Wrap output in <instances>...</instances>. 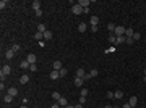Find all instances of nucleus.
<instances>
[{
    "mask_svg": "<svg viewBox=\"0 0 146 108\" xmlns=\"http://www.w3.org/2000/svg\"><path fill=\"white\" fill-rule=\"evenodd\" d=\"M125 32H127V27L115 26V31H114V34H115V36H125Z\"/></svg>",
    "mask_w": 146,
    "mask_h": 108,
    "instance_id": "obj_1",
    "label": "nucleus"
},
{
    "mask_svg": "<svg viewBox=\"0 0 146 108\" xmlns=\"http://www.w3.org/2000/svg\"><path fill=\"white\" fill-rule=\"evenodd\" d=\"M72 13H73V15H81V13H83V8L78 5V3H76V5H73V7H72Z\"/></svg>",
    "mask_w": 146,
    "mask_h": 108,
    "instance_id": "obj_2",
    "label": "nucleus"
},
{
    "mask_svg": "<svg viewBox=\"0 0 146 108\" xmlns=\"http://www.w3.org/2000/svg\"><path fill=\"white\" fill-rule=\"evenodd\" d=\"M36 60H37V56H36L34 53H29V55L26 56V61H28L29 65H34V63H36Z\"/></svg>",
    "mask_w": 146,
    "mask_h": 108,
    "instance_id": "obj_3",
    "label": "nucleus"
},
{
    "mask_svg": "<svg viewBox=\"0 0 146 108\" xmlns=\"http://www.w3.org/2000/svg\"><path fill=\"white\" fill-rule=\"evenodd\" d=\"M52 68H54V71H60L63 66H62V61L60 60H55L54 61V65H52Z\"/></svg>",
    "mask_w": 146,
    "mask_h": 108,
    "instance_id": "obj_4",
    "label": "nucleus"
},
{
    "mask_svg": "<svg viewBox=\"0 0 146 108\" xmlns=\"http://www.w3.org/2000/svg\"><path fill=\"white\" fill-rule=\"evenodd\" d=\"M78 5H80V7H81V8L84 10V8H89L91 2H89V0H80V2H78Z\"/></svg>",
    "mask_w": 146,
    "mask_h": 108,
    "instance_id": "obj_5",
    "label": "nucleus"
},
{
    "mask_svg": "<svg viewBox=\"0 0 146 108\" xmlns=\"http://www.w3.org/2000/svg\"><path fill=\"white\" fill-rule=\"evenodd\" d=\"M128 103H130V107H131V108H135V107L138 105V99L135 97V95H131V97H130V100H128Z\"/></svg>",
    "mask_w": 146,
    "mask_h": 108,
    "instance_id": "obj_6",
    "label": "nucleus"
},
{
    "mask_svg": "<svg viewBox=\"0 0 146 108\" xmlns=\"http://www.w3.org/2000/svg\"><path fill=\"white\" fill-rule=\"evenodd\" d=\"M0 73H3V74H7V76H8L10 73H11V68H10V65H3V66H2V69H0Z\"/></svg>",
    "mask_w": 146,
    "mask_h": 108,
    "instance_id": "obj_7",
    "label": "nucleus"
},
{
    "mask_svg": "<svg viewBox=\"0 0 146 108\" xmlns=\"http://www.w3.org/2000/svg\"><path fill=\"white\" fill-rule=\"evenodd\" d=\"M125 42H127V37H125V36H117V40H115V45L125 44Z\"/></svg>",
    "mask_w": 146,
    "mask_h": 108,
    "instance_id": "obj_8",
    "label": "nucleus"
},
{
    "mask_svg": "<svg viewBox=\"0 0 146 108\" xmlns=\"http://www.w3.org/2000/svg\"><path fill=\"white\" fill-rule=\"evenodd\" d=\"M31 7H33V10H34V11L41 10V2H39V0H34V2L31 3Z\"/></svg>",
    "mask_w": 146,
    "mask_h": 108,
    "instance_id": "obj_9",
    "label": "nucleus"
},
{
    "mask_svg": "<svg viewBox=\"0 0 146 108\" xmlns=\"http://www.w3.org/2000/svg\"><path fill=\"white\" fill-rule=\"evenodd\" d=\"M89 24H91V26H97V24H99V18H97V16H91V18H89Z\"/></svg>",
    "mask_w": 146,
    "mask_h": 108,
    "instance_id": "obj_10",
    "label": "nucleus"
},
{
    "mask_svg": "<svg viewBox=\"0 0 146 108\" xmlns=\"http://www.w3.org/2000/svg\"><path fill=\"white\" fill-rule=\"evenodd\" d=\"M5 58H7V60H11V58H15V52H13L11 48H10V50H7V52H5Z\"/></svg>",
    "mask_w": 146,
    "mask_h": 108,
    "instance_id": "obj_11",
    "label": "nucleus"
},
{
    "mask_svg": "<svg viewBox=\"0 0 146 108\" xmlns=\"http://www.w3.org/2000/svg\"><path fill=\"white\" fill-rule=\"evenodd\" d=\"M49 78H50L52 81H57V79L60 78V73H58V71H52V73H50V76H49Z\"/></svg>",
    "mask_w": 146,
    "mask_h": 108,
    "instance_id": "obj_12",
    "label": "nucleus"
},
{
    "mask_svg": "<svg viewBox=\"0 0 146 108\" xmlns=\"http://www.w3.org/2000/svg\"><path fill=\"white\" fill-rule=\"evenodd\" d=\"M8 95L16 97V95H18V89H16V87H10V89H8Z\"/></svg>",
    "mask_w": 146,
    "mask_h": 108,
    "instance_id": "obj_13",
    "label": "nucleus"
},
{
    "mask_svg": "<svg viewBox=\"0 0 146 108\" xmlns=\"http://www.w3.org/2000/svg\"><path fill=\"white\" fill-rule=\"evenodd\" d=\"M84 76H86V71H84V69H81V68H78V69H76V78H84Z\"/></svg>",
    "mask_w": 146,
    "mask_h": 108,
    "instance_id": "obj_14",
    "label": "nucleus"
},
{
    "mask_svg": "<svg viewBox=\"0 0 146 108\" xmlns=\"http://www.w3.org/2000/svg\"><path fill=\"white\" fill-rule=\"evenodd\" d=\"M19 82H21V84H28V82H29V76H28V74H23V76L19 78Z\"/></svg>",
    "mask_w": 146,
    "mask_h": 108,
    "instance_id": "obj_15",
    "label": "nucleus"
},
{
    "mask_svg": "<svg viewBox=\"0 0 146 108\" xmlns=\"http://www.w3.org/2000/svg\"><path fill=\"white\" fill-rule=\"evenodd\" d=\"M46 31H47V29H46V24H42V23H39V24H37V32H42V34H44Z\"/></svg>",
    "mask_w": 146,
    "mask_h": 108,
    "instance_id": "obj_16",
    "label": "nucleus"
},
{
    "mask_svg": "<svg viewBox=\"0 0 146 108\" xmlns=\"http://www.w3.org/2000/svg\"><path fill=\"white\" fill-rule=\"evenodd\" d=\"M83 84H84V81H83L81 78H75V86L76 87H81Z\"/></svg>",
    "mask_w": 146,
    "mask_h": 108,
    "instance_id": "obj_17",
    "label": "nucleus"
},
{
    "mask_svg": "<svg viewBox=\"0 0 146 108\" xmlns=\"http://www.w3.org/2000/svg\"><path fill=\"white\" fill-rule=\"evenodd\" d=\"M57 103H58L60 107H67V105H68V102H67V99H65V97H60V100H58Z\"/></svg>",
    "mask_w": 146,
    "mask_h": 108,
    "instance_id": "obj_18",
    "label": "nucleus"
},
{
    "mask_svg": "<svg viewBox=\"0 0 146 108\" xmlns=\"http://www.w3.org/2000/svg\"><path fill=\"white\" fill-rule=\"evenodd\" d=\"M86 29H88V24H86V23H80V24H78V31H81V32H84Z\"/></svg>",
    "mask_w": 146,
    "mask_h": 108,
    "instance_id": "obj_19",
    "label": "nucleus"
},
{
    "mask_svg": "<svg viewBox=\"0 0 146 108\" xmlns=\"http://www.w3.org/2000/svg\"><path fill=\"white\" fill-rule=\"evenodd\" d=\"M133 34H135V31H133L131 27H127V32H125V37H133Z\"/></svg>",
    "mask_w": 146,
    "mask_h": 108,
    "instance_id": "obj_20",
    "label": "nucleus"
},
{
    "mask_svg": "<svg viewBox=\"0 0 146 108\" xmlns=\"http://www.w3.org/2000/svg\"><path fill=\"white\" fill-rule=\"evenodd\" d=\"M19 66H21V69H29V63H28L26 60H23V61L19 63Z\"/></svg>",
    "mask_w": 146,
    "mask_h": 108,
    "instance_id": "obj_21",
    "label": "nucleus"
},
{
    "mask_svg": "<svg viewBox=\"0 0 146 108\" xmlns=\"http://www.w3.org/2000/svg\"><path fill=\"white\" fill-rule=\"evenodd\" d=\"M15 99V97H11V95H8V94H7V95H3V102H5V103H11V100Z\"/></svg>",
    "mask_w": 146,
    "mask_h": 108,
    "instance_id": "obj_22",
    "label": "nucleus"
},
{
    "mask_svg": "<svg viewBox=\"0 0 146 108\" xmlns=\"http://www.w3.org/2000/svg\"><path fill=\"white\" fill-rule=\"evenodd\" d=\"M115 40H117V36H115L114 32H110V36H109V42H110V44H115Z\"/></svg>",
    "mask_w": 146,
    "mask_h": 108,
    "instance_id": "obj_23",
    "label": "nucleus"
},
{
    "mask_svg": "<svg viewBox=\"0 0 146 108\" xmlns=\"http://www.w3.org/2000/svg\"><path fill=\"white\" fill-rule=\"evenodd\" d=\"M122 97H123V92H122V90L114 92V99H122Z\"/></svg>",
    "mask_w": 146,
    "mask_h": 108,
    "instance_id": "obj_24",
    "label": "nucleus"
},
{
    "mask_svg": "<svg viewBox=\"0 0 146 108\" xmlns=\"http://www.w3.org/2000/svg\"><path fill=\"white\" fill-rule=\"evenodd\" d=\"M11 50H13V52H15V53H18L19 50H21V47H19L18 44H13V45H11Z\"/></svg>",
    "mask_w": 146,
    "mask_h": 108,
    "instance_id": "obj_25",
    "label": "nucleus"
},
{
    "mask_svg": "<svg viewBox=\"0 0 146 108\" xmlns=\"http://www.w3.org/2000/svg\"><path fill=\"white\" fill-rule=\"evenodd\" d=\"M60 97H62V95H60L58 92H52V99H54L55 102H58V100H60Z\"/></svg>",
    "mask_w": 146,
    "mask_h": 108,
    "instance_id": "obj_26",
    "label": "nucleus"
},
{
    "mask_svg": "<svg viewBox=\"0 0 146 108\" xmlns=\"http://www.w3.org/2000/svg\"><path fill=\"white\" fill-rule=\"evenodd\" d=\"M44 39H46V40H50V39H52V32H50V31H46V32H44Z\"/></svg>",
    "mask_w": 146,
    "mask_h": 108,
    "instance_id": "obj_27",
    "label": "nucleus"
},
{
    "mask_svg": "<svg viewBox=\"0 0 146 108\" xmlns=\"http://www.w3.org/2000/svg\"><path fill=\"white\" fill-rule=\"evenodd\" d=\"M42 37H44V34H42V32H36V34H34V39H36V40H39V42L42 40Z\"/></svg>",
    "mask_w": 146,
    "mask_h": 108,
    "instance_id": "obj_28",
    "label": "nucleus"
},
{
    "mask_svg": "<svg viewBox=\"0 0 146 108\" xmlns=\"http://www.w3.org/2000/svg\"><path fill=\"white\" fill-rule=\"evenodd\" d=\"M7 5H8V2H7V0H2V2H0V10L7 8Z\"/></svg>",
    "mask_w": 146,
    "mask_h": 108,
    "instance_id": "obj_29",
    "label": "nucleus"
},
{
    "mask_svg": "<svg viewBox=\"0 0 146 108\" xmlns=\"http://www.w3.org/2000/svg\"><path fill=\"white\" fill-rule=\"evenodd\" d=\"M107 29H109L110 32H114V31H115V24H114V23H109V24H107Z\"/></svg>",
    "mask_w": 146,
    "mask_h": 108,
    "instance_id": "obj_30",
    "label": "nucleus"
},
{
    "mask_svg": "<svg viewBox=\"0 0 146 108\" xmlns=\"http://www.w3.org/2000/svg\"><path fill=\"white\" fill-rule=\"evenodd\" d=\"M115 52V45H112V47H109V48H106V53H114Z\"/></svg>",
    "mask_w": 146,
    "mask_h": 108,
    "instance_id": "obj_31",
    "label": "nucleus"
},
{
    "mask_svg": "<svg viewBox=\"0 0 146 108\" xmlns=\"http://www.w3.org/2000/svg\"><path fill=\"white\" fill-rule=\"evenodd\" d=\"M89 74H91V78H96V76L99 74V71H97V69H91V71H89Z\"/></svg>",
    "mask_w": 146,
    "mask_h": 108,
    "instance_id": "obj_32",
    "label": "nucleus"
},
{
    "mask_svg": "<svg viewBox=\"0 0 146 108\" xmlns=\"http://www.w3.org/2000/svg\"><path fill=\"white\" fill-rule=\"evenodd\" d=\"M29 71H33V73L37 71V65L36 63H34V65H29Z\"/></svg>",
    "mask_w": 146,
    "mask_h": 108,
    "instance_id": "obj_33",
    "label": "nucleus"
},
{
    "mask_svg": "<svg viewBox=\"0 0 146 108\" xmlns=\"http://www.w3.org/2000/svg\"><path fill=\"white\" fill-rule=\"evenodd\" d=\"M140 39H141V34H140V32H135V34H133V40H140Z\"/></svg>",
    "mask_w": 146,
    "mask_h": 108,
    "instance_id": "obj_34",
    "label": "nucleus"
},
{
    "mask_svg": "<svg viewBox=\"0 0 146 108\" xmlns=\"http://www.w3.org/2000/svg\"><path fill=\"white\" fill-rule=\"evenodd\" d=\"M58 73H60V78H65V76H67V69H65V68H62Z\"/></svg>",
    "mask_w": 146,
    "mask_h": 108,
    "instance_id": "obj_35",
    "label": "nucleus"
},
{
    "mask_svg": "<svg viewBox=\"0 0 146 108\" xmlns=\"http://www.w3.org/2000/svg\"><path fill=\"white\" fill-rule=\"evenodd\" d=\"M88 95V89H81V94H80V97H86Z\"/></svg>",
    "mask_w": 146,
    "mask_h": 108,
    "instance_id": "obj_36",
    "label": "nucleus"
},
{
    "mask_svg": "<svg viewBox=\"0 0 146 108\" xmlns=\"http://www.w3.org/2000/svg\"><path fill=\"white\" fill-rule=\"evenodd\" d=\"M5 79H7V74H3V73H0V81L5 82Z\"/></svg>",
    "mask_w": 146,
    "mask_h": 108,
    "instance_id": "obj_37",
    "label": "nucleus"
},
{
    "mask_svg": "<svg viewBox=\"0 0 146 108\" xmlns=\"http://www.w3.org/2000/svg\"><path fill=\"white\" fill-rule=\"evenodd\" d=\"M125 44L131 45V44H133V37H127V42H125Z\"/></svg>",
    "mask_w": 146,
    "mask_h": 108,
    "instance_id": "obj_38",
    "label": "nucleus"
},
{
    "mask_svg": "<svg viewBox=\"0 0 146 108\" xmlns=\"http://www.w3.org/2000/svg\"><path fill=\"white\" fill-rule=\"evenodd\" d=\"M89 79H91V74H89V73H86V76L83 78V81H89Z\"/></svg>",
    "mask_w": 146,
    "mask_h": 108,
    "instance_id": "obj_39",
    "label": "nucleus"
},
{
    "mask_svg": "<svg viewBox=\"0 0 146 108\" xmlns=\"http://www.w3.org/2000/svg\"><path fill=\"white\" fill-rule=\"evenodd\" d=\"M107 99H114V92H110V90H107Z\"/></svg>",
    "mask_w": 146,
    "mask_h": 108,
    "instance_id": "obj_40",
    "label": "nucleus"
},
{
    "mask_svg": "<svg viewBox=\"0 0 146 108\" xmlns=\"http://www.w3.org/2000/svg\"><path fill=\"white\" fill-rule=\"evenodd\" d=\"M80 103L84 105V103H86V97H80Z\"/></svg>",
    "mask_w": 146,
    "mask_h": 108,
    "instance_id": "obj_41",
    "label": "nucleus"
},
{
    "mask_svg": "<svg viewBox=\"0 0 146 108\" xmlns=\"http://www.w3.org/2000/svg\"><path fill=\"white\" fill-rule=\"evenodd\" d=\"M37 45H39L41 48H44V45H46V44H44V40H41V42H37Z\"/></svg>",
    "mask_w": 146,
    "mask_h": 108,
    "instance_id": "obj_42",
    "label": "nucleus"
},
{
    "mask_svg": "<svg viewBox=\"0 0 146 108\" xmlns=\"http://www.w3.org/2000/svg\"><path fill=\"white\" fill-rule=\"evenodd\" d=\"M36 16H42V10H37V11H36Z\"/></svg>",
    "mask_w": 146,
    "mask_h": 108,
    "instance_id": "obj_43",
    "label": "nucleus"
},
{
    "mask_svg": "<svg viewBox=\"0 0 146 108\" xmlns=\"http://www.w3.org/2000/svg\"><path fill=\"white\" fill-rule=\"evenodd\" d=\"M0 90H5V82H0Z\"/></svg>",
    "mask_w": 146,
    "mask_h": 108,
    "instance_id": "obj_44",
    "label": "nucleus"
},
{
    "mask_svg": "<svg viewBox=\"0 0 146 108\" xmlns=\"http://www.w3.org/2000/svg\"><path fill=\"white\" fill-rule=\"evenodd\" d=\"M91 31L92 32H97V26H91Z\"/></svg>",
    "mask_w": 146,
    "mask_h": 108,
    "instance_id": "obj_45",
    "label": "nucleus"
},
{
    "mask_svg": "<svg viewBox=\"0 0 146 108\" xmlns=\"http://www.w3.org/2000/svg\"><path fill=\"white\" fill-rule=\"evenodd\" d=\"M50 108H60V105H58V103L55 102V103H54V105H52V107H50Z\"/></svg>",
    "mask_w": 146,
    "mask_h": 108,
    "instance_id": "obj_46",
    "label": "nucleus"
},
{
    "mask_svg": "<svg viewBox=\"0 0 146 108\" xmlns=\"http://www.w3.org/2000/svg\"><path fill=\"white\" fill-rule=\"evenodd\" d=\"M122 108H131V107H130V103H125V105H123Z\"/></svg>",
    "mask_w": 146,
    "mask_h": 108,
    "instance_id": "obj_47",
    "label": "nucleus"
},
{
    "mask_svg": "<svg viewBox=\"0 0 146 108\" xmlns=\"http://www.w3.org/2000/svg\"><path fill=\"white\" fill-rule=\"evenodd\" d=\"M75 108H83V105H81V103H78V105H75Z\"/></svg>",
    "mask_w": 146,
    "mask_h": 108,
    "instance_id": "obj_48",
    "label": "nucleus"
},
{
    "mask_svg": "<svg viewBox=\"0 0 146 108\" xmlns=\"http://www.w3.org/2000/svg\"><path fill=\"white\" fill-rule=\"evenodd\" d=\"M65 108H75V107H73V105H67Z\"/></svg>",
    "mask_w": 146,
    "mask_h": 108,
    "instance_id": "obj_49",
    "label": "nucleus"
},
{
    "mask_svg": "<svg viewBox=\"0 0 146 108\" xmlns=\"http://www.w3.org/2000/svg\"><path fill=\"white\" fill-rule=\"evenodd\" d=\"M19 108H28V107H24V105H23V107H19Z\"/></svg>",
    "mask_w": 146,
    "mask_h": 108,
    "instance_id": "obj_50",
    "label": "nucleus"
},
{
    "mask_svg": "<svg viewBox=\"0 0 146 108\" xmlns=\"http://www.w3.org/2000/svg\"><path fill=\"white\" fill-rule=\"evenodd\" d=\"M112 108H119V107H112Z\"/></svg>",
    "mask_w": 146,
    "mask_h": 108,
    "instance_id": "obj_51",
    "label": "nucleus"
},
{
    "mask_svg": "<svg viewBox=\"0 0 146 108\" xmlns=\"http://www.w3.org/2000/svg\"><path fill=\"white\" fill-rule=\"evenodd\" d=\"M145 76H146V69H145Z\"/></svg>",
    "mask_w": 146,
    "mask_h": 108,
    "instance_id": "obj_52",
    "label": "nucleus"
},
{
    "mask_svg": "<svg viewBox=\"0 0 146 108\" xmlns=\"http://www.w3.org/2000/svg\"><path fill=\"white\" fill-rule=\"evenodd\" d=\"M106 108H112V107H106Z\"/></svg>",
    "mask_w": 146,
    "mask_h": 108,
    "instance_id": "obj_53",
    "label": "nucleus"
},
{
    "mask_svg": "<svg viewBox=\"0 0 146 108\" xmlns=\"http://www.w3.org/2000/svg\"><path fill=\"white\" fill-rule=\"evenodd\" d=\"M33 108H34V107H33Z\"/></svg>",
    "mask_w": 146,
    "mask_h": 108,
    "instance_id": "obj_54",
    "label": "nucleus"
}]
</instances>
